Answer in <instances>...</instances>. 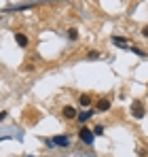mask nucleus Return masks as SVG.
I'll return each mask as SVG.
<instances>
[{
  "label": "nucleus",
  "mask_w": 148,
  "mask_h": 157,
  "mask_svg": "<svg viewBox=\"0 0 148 157\" xmlns=\"http://www.w3.org/2000/svg\"><path fill=\"white\" fill-rule=\"evenodd\" d=\"M45 142L49 147H70V138L68 136H53V138H45Z\"/></svg>",
  "instance_id": "obj_2"
},
{
  "label": "nucleus",
  "mask_w": 148,
  "mask_h": 157,
  "mask_svg": "<svg viewBox=\"0 0 148 157\" xmlns=\"http://www.w3.org/2000/svg\"><path fill=\"white\" fill-rule=\"evenodd\" d=\"M95 108H98L99 113H108V110H110V100H108V98L98 100V102H95Z\"/></svg>",
  "instance_id": "obj_6"
},
{
  "label": "nucleus",
  "mask_w": 148,
  "mask_h": 157,
  "mask_svg": "<svg viewBox=\"0 0 148 157\" xmlns=\"http://www.w3.org/2000/svg\"><path fill=\"white\" fill-rule=\"evenodd\" d=\"M129 49H131V51L135 53V55H140V57H144V51H142V49H138V47H129Z\"/></svg>",
  "instance_id": "obj_13"
},
{
  "label": "nucleus",
  "mask_w": 148,
  "mask_h": 157,
  "mask_svg": "<svg viewBox=\"0 0 148 157\" xmlns=\"http://www.w3.org/2000/svg\"><path fill=\"white\" fill-rule=\"evenodd\" d=\"M112 43H114L117 47H123V49H129V45H127V38H123V36H112Z\"/></svg>",
  "instance_id": "obj_7"
},
{
  "label": "nucleus",
  "mask_w": 148,
  "mask_h": 157,
  "mask_svg": "<svg viewBox=\"0 0 148 157\" xmlns=\"http://www.w3.org/2000/svg\"><path fill=\"white\" fill-rule=\"evenodd\" d=\"M78 104H80V106H85V108H87V106H91V96L83 94V96L78 98Z\"/></svg>",
  "instance_id": "obj_8"
},
{
  "label": "nucleus",
  "mask_w": 148,
  "mask_h": 157,
  "mask_svg": "<svg viewBox=\"0 0 148 157\" xmlns=\"http://www.w3.org/2000/svg\"><path fill=\"white\" fill-rule=\"evenodd\" d=\"M61 115H64V119H76V117H78V113H76V106L66 104V106H64V110H61Z\"/></svg>",
  "instance_id": "obj_4"
},
{
  "label": "nucleus",
  "mask_w": 148,
  "mask_h": 157,
  "mask_svg": "<svg viewBox=\"0 0 148 157\" xmlns=\"http://www.w3.org/2000/svg\"><path fill=\"white\" fill-rule=\"evenodd\" d=\"M78 138H80V142H85L87 147H91V144H93V138H95V134H93V130H89L87 125H83V128L78 130Z\"/></svg>",
  "instance_id": "obj_1"
},
{
  "label": "nucleus",
  "mask_w": 148,
  "mask_h": 157,
  "mask_svg": "<svg viewBox=\"0 0 148 157\" xmlns=\"http://www.w3.org/2000/svg\"><path fill=\"white\" fill-rule=\"evenodd\" d=\"M68 38H70V40H78V30H76V28H70V30H68Z\"/></svg>",
  "instance_id": "obj_10"
},
{
  "label": "nucleus",
  "mask_w": 148,
  "mask_h": 157,
  "mask_svg": "<svg viewBox=\"0 0 148 157\" xmlns=\"http://www.w3.org/2000/svg\"><path fill=\"white\" fill-rule=\"evenodd\" d=\"M30 157H34V155H30Z\"/></svg>",
  "instance_id": "obj_17"
},
{
  "label": "nucleus",
  "mask_w": 148,
  "mask_h": 157,
  "mask_svg": "<svg viewBox=\"0 0 148 157\" xmlns=\"http://www.w3.org/2000/svg\"><path fill=\"white\" fill-rule=\"evenodd\" d=\"M91 115H93V110H85V113H78V117H76V119H78L80 123H85L87 119H91Z\"/></svg>",
  "instance_id": "obj_9"
},
{
  "label": "nucleus",
  "mask_w": 148,
  "mask_h": 157,
  "mask_svg": "<svg viewBox=\"0 0 148 157\" xmlns=\"http://www.w3.org/2000/svg\"><path fill=\"white\" fill-rule=\"evenodd\" d=\"M142 36H144V38L148 40V26H144V28H142Z\"/></svg>",
  "instance_id": "obj_14"
},
{
  "label": "nucleus",
  "mask_w": 148,
  "mask_h": 157,
  "mask_svg": "<svg viewBox=\"0 0 148 157\" xmlns=\"http://www.w3.org/2000/svg\"><path fill=\"white\" fill-rule=\"evenodd\" d=\"M15 43H17V45H19L21 49H25V47L30 45V38L25 36L24 32H17V34H15Z\"/></svg>",
  "instance_id": "obj_5"
},
{
  "label": "nucleus",
  "mask_w": 148,
  "mask_h": 157,
  "mask_svg": "<svg viewBox=\"0 0 148 157\" xmlns=\"http://www.w3.org/2000/svg\"><path fill=\"white\" fill-rule=\"evenodd\" d=\"M93 134H95V136L104 134V125H95V128H93Z\"/></svg>",
  "instance_id": "obj_12"
},
{
  "label": "nucleus",
  "mask_w": 148,
  "mask_h": 157,
  "mask_svg": "<svg viewBox=\"0 0 148 157\" xmlns=\"http://www.w3.org/2000/svg\"><path fill=\"white\" fill-rule=\"evenodd\" d=\"M87 59H99V51H89L87 53Z\"/></svg>",
  "instance_id": "obj_11"
},
{
  "label": "nucleus",
  "mask_w": 148,
  "mask_h": 157,
  "mask_svg": "<svg viewBox=\"0 0 148 157\" xmlns=\"http://www.w3.org/2000/svg\"><path fill=\"white\" fill-rule=\"evenodd\" d=\"M138 155H140V157H146V155H148L146 149H138Z\"/></svg>",
  "instance_id": "obj_15"
},
{
  "label": "nucleus",
  "mask_w": 148,
  "mask_h": 157,
  "mask_svg": "<svg viewBox=\"0 0 148 157\" xmlns=\"http://www.w3.org/2000/svg\"><path fill=\"white\" fill-rule=\"evenodd\" d=\"M4 119H6V110H2V113H0V121H4Z\"/></svg>",
  "instance_id": "obj_16"
},
{
  "label": "nucleus",
  "mask_w": 148,
  "mask_h": 157,
  "mask_svg": "<svg viewBox=\"0 0 148 157\" xmlns=\"http://www.w3.org/2000/svg\"><path fill=\"white\" fill-rule=\"evenodd\" d=\"M129 110H131V115H133L135 119H142V117L146 115V108H144V104H142V102H138V100L131 104V108H129Z\"/></svg>",
  "instance_id": "obj_3"
}]
</instances>
